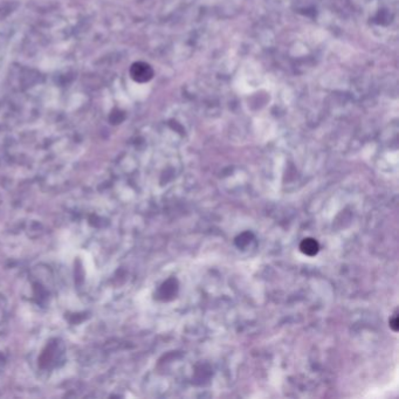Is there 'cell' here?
Listing matches in <instances>:
<instances>
[{
  "mask_svg": "<svg viewBox=\"0 0 399 399\" xmlns=\"http://www.w3.org/2000/svg\"><path fill=\"white\" fill-rule=\"evenodd\" d=\"M130 75L136 82L144 83L150 81L152 77H154V69H152V67L150 65H148V63L138 61V62H135L134 65L131 66Z\"/></svg>",
  "mask_w": 399,
  "mask_h": 399,
  "instance_id": "cell-1",
  "label": "cell"
},
{
  "mask_svg": "<svg viewBox=\"0 0 399 399\" xmlns=\"http://www.w3.org/2000/svg\"><path fill=\"white\" fill-rule=\"evenodd\" d=\"M301 251L307 255H314L319 251V243L314 239H304L301 243Z\"/></svg>",
  "mask_w": 399,
  "mask_h": 399,
  "instance_id": "cell-2",
  "label": "cell"
}]
</instances>
